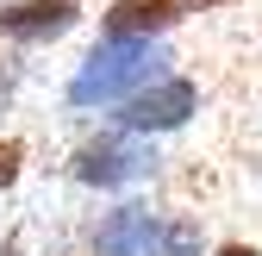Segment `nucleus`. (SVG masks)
Wrapping results in <instances>:
<instances>
[{
    "instance_id": "nucleus-1",
    "label": "nucleus",
    "mask_w": 262,
    "mask_h": 256,
    "mask_svg": "<svg viewBox=\"0 0 262 256\" xmlns=\"http://www.w3.org/2000/svg\"><path fill=\"white\" fill-rule=\"evenodd\" d=\"M162 44H138V38H106L81 56V69L69 75V106H125L131 94H144L150 81H162L169 69Z\"/></svg>"
},
{
    "instance_id": "nucleus-2",
    "label": "nucleus",
    "mask_w": 262,
    "mask_h": 256,
    "mask_svg": "<svg viewBox=\"0 0 262 256\" xmlns=\"http://www.w3.org/2000/svg\"><path fill=\"white\" fill-rule=\"evenodd\" d=\"M156 169V150L144 138H131V132H106V138H88L75 150V163L69 175L88 181V187H125V181H144Z\"/></svg>"
},
{
    "instance_id": "nucleus-3",
    "label": "nucleus",
    "mask_w": 262,
    "mask_h": 256,
    "mask_svg": "<svg viewBox=\"0 0 262 256\" xmlns=\"http://www.w3.org/2000/svg\"><path fill=\"white\" fill-rule=\"evenodd\" d=\"M193 106H200V88H193L187 75H162V81H150L144 94H131V100L119 106V132H131V138L175 132V125H187Z\"/></svg>"
},
{
    "instance_id": "nucleus-4",
    "label": "nucleus",
    "mask_w": 262,
    "mask_h": 256,
    "mask_svg": "<svg viewBox=\"0 0 262 256\" xmlns=\"http://www.w3.org/2000/svg\"><path fill=\"white\" fill-rule=\"evenodd\" d=\"M162 250V219L150 206H113L94 225V256H156Z\"/></svg>"
},
{
    "instance_id": "nucleus-5",
    "label": "nucleus",
    "mask_w": 262,
    "mask_h": 256,
    "mask_svg": "<svg viewBox=\"0 0 262 256\" xmlns=\"http://www.w3.org/2000/svg\"><path fill=\"white\" fill-rule=\"evenodd\" d=\"M81 19L75 0H19V7H0V31L19 44H44V38H62Z\"/></svg>"
},
{
    "instance_id": "nucleus-6",
    "label": "nucleus",
    "mask_w": 262,
    "mask_h": 256,
    "mask_svg": "<svg viewBox=\"0 0 262 256\" xmlns=\"http://www.w3.org/2000/svg\"><path fill=\"white\" fill-rule=\"evenodd\" d=\"M181 19V0H119L106 13V38H138L150 44V31H169Z\"/></svg>"
},
{
    "instance_id": "nucleus-7",
    "label": "nucleus",
    "mask_w": 262,
    "mask_h": 256,
    "mask_svg": "<svg viewBox=\"0 0 262 256\" xmlns=\"http://www.w3.org/2000/svg\"><path fill=\"white\" fill-rule=\"evenodd\" d=\"M156 256H200V225H193V219L162 225V250H156Z\"/></svg>"
},
{
    "instance_id": "nucleus-8",
    "label": "nucleus",
    "mask_w": 262,
    "mask_h": 256,
    "mask_svg": "<svg viewBox=\"0 0 262 256\" xmlns=\"http://www.w3.org/2000/svg\"><path fill=\"white\" fill-rule=\"evenodd\" d=\"M19 169H25V144L19 138H0V187H13Z\"/></svg>"
},
{
    "instance_id": "nucleus-9",
    "label": "nucleus",
    "mask_w": 262,
    "mask_h": 256,
    "mask_svg": "<svg viewBox=\"0 0 262 256\" xmlns=\"http://www.w3.org/2000/svg\"><path fill=\"white\" fill-rule=\"evenodd\" d=\"M219 256H262V250H256V244H225Z\"/></svg>"
},
{
    "instance_id": "nucleus-10",
    "label": "nucleus",
    "mask_w": 262,
    "mask_h": 256,
    "mask_svg": "<svg viewBox=\"0 0 262 256\" xmlns=\"http://www.w3.org/2000/svg\"><path fill=\"white\" fill-rule=\"evenodd\" d=\"M193 7H212V0H181V13H193Z\"/></svg>"
},
{
    "instance_id": "nucleus-11",
    "label": "nucleus",
    "mask_w": 262,
    "mask_h": 256,
    "mask_svg": "<svg viewBox=\"0 0 262 256\" xmlns=\"http://www.w3.org/2000/svg\"><path fill=\"white\" fill-rule=\"evenodd\" d=\"M7 94H13V81H7V75H0V106H7Z\"/></svg>"
},
{
    "instance_id": "nucleus-12",
    "label": "nucleus",
    "mask_w": 262,
    "mask_h": 256,
    "mask_svg": "<svg viewBox=\"0 0 262 256\" xmlns=\"http://www.w3.org/2000/svg\"><path fill=\"white\" fill-rule=\"evenodd\" d=\"M0 256H19V250H0Z\"/></svg>"
}]
</instances>
